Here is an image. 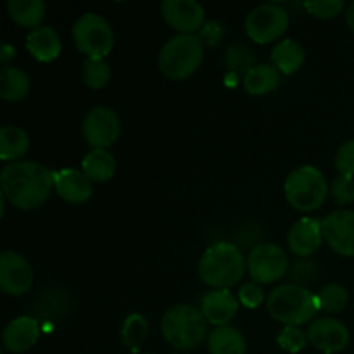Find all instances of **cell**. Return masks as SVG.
<instances>
[{
    "instance_id": "836d02e7",
    "label": "cell",
    "mask_w": 354,
    "mask_h": 354,
    "mask_svg": "<svg viewBox=\"0 0 354 354\" xmlns=\"http://www.w3.org/2000/svg\"><path fill=\"white\" fill-rule=\"evenodd\" d=\"M335 168L341 176L354 178V140H348L339 147L335 154Z\"/></svg>"
},
{
    "instance_id": "9a60e30c",
    "label": "cell",
    "mask_w": 354,
    "mask_h": 354,
    "mask_svg": "<svg viewBox=\"0 0 354 354\" xmlns=\"http://www.w3.org/2000/svg\"><path fill=\"white\" fill-rule=\"evenodd\" d=\"M324 230H322V220L317 218H303L290 227L287 235V245L290 252L301 258L315 254L324 242Z\"/></svg>"
},
{
    "instance_id": "5b68a950",
    "label": "cell",
    "mask_w": 354,
    "mask_h": 354,
    "mask_svg": "<svg viewBox=\"0 0 354 354\" xmlns=\"http://www.w3.org/2000/svg\"><path fill=\"white\" fill-rule=\"evenodd\" d=\"M204 59V41L199 35H176L161 47L158 66L169 80H185L199 69Z\"/></svg>"
},
{
    "instance_id": "7c38bea8",
    "label": "cell",
    "mask_w": 354,
    "mask_h": 354,
    "mask_svg": "<svg viewBox=\"0 0 354 354\" xmlns=\"http://www.w3.org/2000/svg\"><path fill=\"white\" fill-rule=\"evenodd\" d=\"M33 286V268L26 258L14 251L0 256V289L9 296H23Z\"/></svg>"
},
{
    "instance_id": "6da1fadb",
    "label": "cell",
    "mask_w": 354,
    "mask_h": 354,
    "mask_svg": "<svg viewBox=\"0 0 354 354\" xmlns=\"http://www.w3.org/2000/svg\"><path fill=\"white\" fill-rule=\"evenodd\" d=\"M2 196L17 209H37L48 199L54 173L35 161L7 162L0 173Z\"/></svg>"
},
{
    "instance_id": "52a82bcc",
    "label": "cell",
    "mask_w": 354,
    "mask_h": 354,
    "mask_svg": "<svg viewBox=\"0 0 354 354\" xmlns=\"http://www.w3.org/2000/svg\"><path fill=\"white\" fill-rule=\"evenodd\" d=\"M73 40L88 59H104L114 47V31L102 16L86 12L73 24Z\"/></svg>"
},
{
    "instance_id": "d6a6232c",
    "label": "cell",
    "mask_w": 354,
    "mask_h": 354,
    "mask_svg": "<svg viewBox=\"0 0 354 354\" xmlns=\"http://www.w3.org/2000/svg\"><path fill=\"white\" fill-rule=\"evenodd\" d=\"M330 194L335 203L341 204V206H348V204L354 203V180L339 175L332 182Z\"/></svg>"
},
{
    "instance_id": "30bf717a",
    "label": "cell",
    "mask_w": 354,
    "mask_h": 354,
    "mask_svg": "<svg viewBox=\"0 0 354 354\" xmlns=\"http://www.w3.org/2000/svg\"><path fill=\"white\" fill-rule=\"evenodd\" d=\"M121 135L120 116L111 107L97 106L83 120V138L93 149H106L116 144Z\"/></svg>"
},
{
    "instance_id": "8992f818",
    "label": "cell",
    "mask_w": 354,
    "mask_h": 354,
    "mask_svg": "<svg viewBox=\"0 0 354 354\" xmlns=\"http://www.w3.org/2000/svg\"><path fill=\"white\" fill-rule=\"evenodd\" d=\"M327 180L324 173L311 165H304L289 173L283 185L286 199L294 209L310 213L318 209L328 196Z\"/></svg>"
},
{
    "instance_id": "4fadbf2b",
    "label": "cell",
    "mask_w": 354,
    "mask_h": 354,
    "mask_svg": "<svg viewBox=\"0 0 354 354\" xmlns=\"http://www.w3.org/2000/svg\"><path fill=\"white\" fill-rule=\"evenodd\" d=\"M161 14L178 35H196L206 19L204 7L196 0H165L161 3Z\"/></svg>"
},
{
    "instance_id": "83f0119b",
    "label": "cell",
    "mask_w": 354,
    "mask_h": 354,
    "mask_svg": "<svg viewBox=\"0 0 354 354\" xmlns=\"http://www.w3.org/2000/svg\"><path fill=\"white\" fill-rule=\"evenodd\" d=\"M147 334L149 324L144 315L140 313H131L121 327V339H123L124 346H128L130 349H137L145 341Z\"/></svg>"
},
{
    "instance_id": "2e32d148",
    "label": "cell",
    "mask_w": 354,
    "mask_h": 354,
    "mask_svg": "<svg viewBox=\"0 0 354 354\" xmlns=\"http://www.w3.org/2000/svg\"><path fill=\"white\" fill-rule=\"evenodd\" d=\"M55 192L69 204H83L93 192V182L82 169L64 168L54 173Z\"/></svg>"
},
{
    "instance_id": "8fae6325",
    "label": "cell",
    "mask_w": 354,
    "mask_h": 354,
    "mask_svg": "<svg viewBox=\"0 0 354 354\" xmlns=\"http://www.w3.org/2000/svg\"><path fill=\"white\" fill-rule=\"evenodd\" d=\"M328 248L346 258H354V211L337 209L322 220Z\"/></svg>"
},
{
    "instance_id": "d6986e66",
    "label": "cell",
    "mask_w": 354,
    "mask_h": 354,
    "mask_svg": "<svg viewBox=\"0 0 354 354\" xmlns=\"http://www.w3.org/2000/svg\"><path fill=\"white\" fill-rule=\"evenodd\" d=\"M26 48L38 62H52L62 50L61 37L55 33L54 28L40 26L28 33Z\"/></svg>"
},
{
    "instance_id": "ba28073f",
    "label": "cell",
    "mask_w": 354,
    "mask_h": 354,
    "mask_svg": "<svg viewBox=\"0 0 354 354\" xmlns=\"http://www.w3.org/2000/svg\"><path fill=\"white\" fill-rule=\"evenodd\" d=\"M289 28V12L277 3H261L249 12L245 33L256 44H270L282 37Z\"/></svg>"
},
{
    "instance_id": "484cf974",
    "label": "cell",
    "mask_w": 354,
    "mask_h": 354,
    "mask_svg": "<svg viewBox=\"0 0 354 354\" xmlns=\"http://www.w3.org/2000/svg\"><path fill=\"white\" fill-rule=\"evenodd\" d=\"M30 76L19 68L3 66L0 73V97L7 102H19L30 92Z\"/></svg>"
},
{
    "instance_id": "74e56055",
    "label": "cell",
    "mask_w": 354,
    "mask_h": 354,
    "mask_svg": "<svg viewBox=\"0 0 354 354\" xmlns=\"http://www.w3.org/2000/svg\"><path fill=\"white\" fill-rule=\"evenodd\" d=\"M346 23L351 28V31H354V2L346 7Z\"/></svg>"
},
{
    "instance_id": "4dcf8cb0",
    "label": "cell",
    "mask_w": 354,
    "mask_h": 354,
    "mask_svg": "<svg viewBox=\"0 0 354 354\" xmlns=\"http://www.w3.org/2000/svg\"><path fill=\"white\" fill-rule=\"evenodd\" d=\"M303 7L318 19H332L342 12L344 2L342 0H308L303 3Z\"/></svg>"
},
{
    "instance_id": "1f68e13d",
    "label": "cell",
    "mask_w": 354,
    "mask_h": 354,
    "mask_svg": "<svg viewBox=\"0 0 354 354\" xmlns=\"http://www.w3.org/2000/svg\"><path fill=\"white\" fill-rule=\"evenodd\" d=\"M280 348L287 353H299L306 348L308 335L299 327H283L277 337Z\"/></svg>"
},
{
    "instance_id": "8d00e7d4",
    "label": "cell",
    "mask_w": 354,
    "mask_h": 354,
    "mask_svg": "<svg viewBox=\"0 0 354 354\" xmlns=\"http://www.w3.org/2000/svg\"><path fill=\"white\" fill-rule=\"evenodd\" d=\"M14 54H16V50H14V47H10L9 44L3 45V47H2V54H0V59H2L3 64H7V61H9V59L12 57Z\"/></svg>"
},
{
    "instance_id": "f1b7e54d",
    "label": "cell",
    "mask_w": 354,
    "mask_h": 354,
    "mask_svg": "<svg viewBox=\"0 0 354 354\" xmlns=\"http://www.w3.org/2000/svg\"><path fill=\"white\" fill-rule=\"evenodd\" d=\"M318 303H320V310L327 311V313H339L348 306L349 294L339 283H327L318 292Z\"/></svg>"
},
{
    "instance_id": "277c9868",
    "label": "cell",
    "mask_w": 354,
    "mask_h": 354,
    "mask_svg": "<svg viewBox=\"0 0 354 354\" xmlns=\"http://www.w3.org/2000/svg\"><path fill=\"white\" fill-rule=\"evenodd\" d=\"M161 332L165 341L176 349L197 348L207 335V320L201 308L192 304H176L165 313L161 322Z\"/></svg>"
},
{
    "instance_id": "603a6c76",
    "label": "cell",
    "mask_w": 354,
    "mask_h": 354,
    "mask_svg": "<svg viewBox=\"0 0 354 354\" xmlns=\"http://www.w3.org/2000/svg\"><path fill=\"white\" fill-rule=\"evenodd\" d=\"M45 10H47V6L41 0H9L7 2V12L10 19L19 26L31 28V30L41 26Z\"/></svg>"
},
{
    "instance_id": "5bb4252c",
    "label": "cell",
    "mask_w": 354,
    "mask_h": 354,
    "mask_svg": "<svg viewBox=\"0 0 354 354\" xmlns=\"http://www.w3.org/2000/svg\"><path fill=\"white\" fill-rule=\"evenodd\" d=\"M308 341L325 354L341 353L349 344V330L342 322L332 317L315 318L308 327Z\"/></svg>"
},
{
    "instance_id": "e575fe53",
    "label": "cell",
    "mask_w": 354,
    "mask_h": 354,
    "mask_svg": "<svg viewBox=\"0 0 354 354\" xmlns=\"http://www.w3.org/2000/svg\"><path fill=\"white\" fill-rule=\"evenodd\" d=\"M239 301L244 304L245 308H258L259 304L265 301V290H263V286L258 282H249L239 290Z\"/></svg>"
},
{
    "instance_id": "4316f807",
    "label": "cell",
    "mask_w": 354,
    "mask_h": 354,
    "mask_svg": "<svg viewBox=\"0 0 354 354\" xmlns=\"http://www.w3.org/2000/svg\"><path fill=\"white\" fill-rule=\"evenodd\" d=\"M111 66L106 59H86L82 68V78L86 86L93 90H100L109 83L111 80Z\"/></svg>"
},
{
    "instance_id": "ffe728a7",
    "label": "cell",
    "mask_w": 354,
    "mask_h": 354,
    "mask_svg": "<svg viewBox=\"0 0 354 354\" xmlns=\"http://www.w3.org/2000/svg\"><path fill=\"white\" fill-rule=\"evenodd\" d=\"M272 61L273 66L279 69L282 75H294L301 69V66L306 61V52L304 47L296 40L279 41L272 50Z\"/></svg>"
},
{
    "instance_id": "7402d4cb",
    "label": "cell",
    "mask_w": 354,
    "mask_h": 354,
    "mask_svg": "<svg viewBox=\"0 0 354 354\" xmlns=\"http://www.w3.org/2000/svg\"><path fill=\"white\" fill-rule=\"evenodd\" d=\"M207 349L211 354H245V339L235 327H216L207 335Z\"/></svg>"
},
{
    "instance_id": "f546056e",
    "label": "cell",
    "mask_w": 354,
    "mask_h": 354,
    "mask_svg": "<svg viewBox=\"0 0 354 354\" xmlns=\"http://www.w3.org/2000/svg\"><path fill=\"white\" fill-rule=\"evenodd\" d=\"M225 62H227L228 69L234 73H244V76L254 68V57L252 52L244 45H232L225 54Z\"/></svg>"
},
{
    "instance_id": "cb8c5ba5",
    "label": "cell",
    "mask_w": 354,
    "mask_h": 354,
    "mask_svg": "<svg viewBox=\"0 0 354 354\" xmlns=\"http://www.w3.org/2000/svg\"><path fill=\"white\" fill-rule=\"evenodd\" d=\"M280 75L282 73L273 64H259L244 76L242 83L249 95H266L280 85Z\"/></svg>"
},
{
    "instance_id": "ac0fdd59",
    "label": "cell",
    "mask_w": 354,
    "mask_h": 354,
    "mask_svg": "<svg viewBox=\"0 0 354 354\" xmlns=\"http://www.w3.org/2000/svg\"><path fill=\"white\" fill-rule=\"evenodd\" d=\"M40 337V324L33 317H17L3 328L2 341L10 353H24L33 348Z\"/></svg>"
},
{
    "instance_id": "7a4b0ae2",
    "label": "cell",
    "mask_w": 354,
    "mask_h": 354,
    "mask_svg": "<svg viewBox=\"0 0 354 354\" xmlns=\"http://www.w3.org/2000/svg\"><path fill=\"white\" fill-rule=\"evenodd\" d=\"M248 270V259L237 245L218 242L207 248L199 261V277L213 289H230L237 286Z\"/></svg>"
},
{
    "instance_id": "f35d334b",
    "label": "cell",
    "mask_w": 354,
    "mask_h": 354,
    "mask_svg": "<svg viewBox=\"0 0 354 354\" xmlns=\"http://www.w3.org/2000/svg\"><path fill=\"white\" fill-rule=\"evenodd\" d=\"M144 354H151V353H144Z\"/></svg>"
},
{
    "instance_id": "9c48e42d",
    "label": "cell",
    "mask_w": 354,
    "mask_h": 354,
    "mask_svg": "<svg viewBox=\"0 0 354 354\" xmlns=\"http://www.w3.org/2000/svg\"><path fill=\"white\" fill-rule=\"evenodd\" d=\"M248 270L252 282L266 286L286 275L289 270V258L280 245L266 242L251 249L248 258Z\"/></svg>"
},
{
    "instance_id": "e0dca14e",
    "label": "cell",
    "mask_w": 354,
    "mask_h": 354,
    "mask_svg": "<svg viewBox=\"0 0 354 354\" xmlns=\"http://www.w3.org/2000/svg\"><path fill=\"white\" fill-rule=\"evenodd\" d=\"M239 310V303L228 289H214L201 301V311L207 324L214 327H225L232 322Z\"/></svg>"
},
{
    "instance_id": "d4e9b609",
    "label": "cell",
    "mask_w": 354,
    "mask_h": 354,
    "mask_svg": "<svg viewBox=\"0 0 354 354\" xmlns=\"http://www.w3.org/2000/svg\"><path fill=\"white\" fill-rule=\"evenodd\" d=\"M30 149V137L26 131L19 127L0 128V159L6 162H14L23 158Z\"/></svg>"
},
{
    "instance_id": "d590c367",
    "label": "cell",
    "mask_w": 354,
    "mask_h": 354,
    "mask_svg": "<svg viewBox=\"0 0 354 354\" xmlns=\"http://www.w3.org/2000/svg\"><path fill=\"white\" fill-rule=\"evenodd\" d=\"M313 272H315L313 261H296L292 266V273L296 280L310 279V277L313 275Z\"/></svg>"
},
{
    "instance_id": "44dd1931",
    "label": "cell",
    "mask_w": 354,
    "mask_h": 354,
    "mask_svg": "<svg viewBox=\"0 0 354 354\" xmlns=\"http://www.w3.org/2000/svg\"><path fill=\"white\" fill-rule=\"evenodd\" d=\"M82 171L93 183H104L114 176V171H116V159L106 149H92L82 159Z\"/></svg>"
},
{
    "instance_id": "3957f363",
    "label": "cell",
    "mask_w": 354,
    "mask_h": 354,
    "mask_svg": "<svg viewBox=\"0 0 354 354\" xmlns=\"http://www.w3.org/2000/svg\"><path fill=\"white\" fill-rule=\"evenodd\" d=\"M266 308L273 320L283 327H299L306 324L320 310L318 297L303 286L283 283L275 287L266 299Z\"/></svg>"
}]
</instances>
